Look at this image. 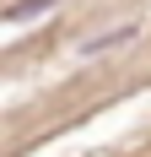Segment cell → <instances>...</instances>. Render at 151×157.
<instances>
[{
    "label": "cell",
    "mask_w": 151,
    "mask_h": 157,
    "mask_svg": "<svg viewBox=\"0 0 151 157\" xmlns=\"http://www.w3.org/2000/svg\"><path fill=\"white\" fill-rule=\"evenodd\" d=\"M135 22H130V27H108L103 38H87V44H81V54H97V49H113V44H124V38H135Z\"/></svg>",
    "instance_id": "cell-1"
},
{
    "label": "cell",
    "mask_w": 151,
    "mask_h": 157,
    "mask_svg": "<svg viewBox=\"0 0 151 157\" xmlns=\"http://www.w3.org/2000/svg\"><path fill=\"white\" fill-rule=\"evenodd\" d=\"M43 6H54V0H11V6H6V22H22V16L43 11Z\"/></svg>",
    "instance_id": "cell-2"
}]
</instances>
